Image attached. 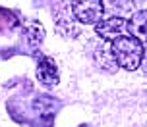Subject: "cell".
<instances>
[{
	"label": "cell",
	"instance_id": "obj_1",
	"mask_svg": "<svg viewBox=\"0 0 147 127\" xmlns=\"http://www.w3.org/2000/svg\"><path fill=\"white\" fill-rule=\"evenodd\" d=\"M110 45H112V52L116 56V62L120 67L134 71L143 64L145 46L140 39L132 37V35H124V37H118L116 41H112Z\"/></svg>",
	"mask_w": 147,
	"mask_h": 127
},
{
	"label": "cell",
	"instance_id": "obj_2",
	"mask_svg": "<svg viewBox=\"0 0 147 127\" xmlns=\"http://www.w3.org/2000/svg\"><path fill=\"white\" fill-rule=\"evenodd\" d=\"M70 6L74 17L83 25H97L105 15L103 0H72Z\"/></svg>",
	"mask_w": 147,
	"mask_h": 127
},
{
	"label": "cell",
	"instance_id": "obj_3",
	"mask_svg": "<svg viewBox=\"0 0 147 127\" xmlns=\"http://www.w3.org/2000/svg\"><path fill=\"white\" fill-rule=\"evenodd\" d=\"M95 33L103 39V41L112 43V41H116L118 37L130 35V33H128V19L122 17V15L103 17V19L95 25Z\"/></svg>",
	"mask_w": 147,
	"mask_h": 127
},
{
	"label": "cell",
	"instance_id": "obj_4",
	"mask_svg": "<svg viewBox=\"0 0 147 127\" xmlns=\"http://www.w3.org/2000/svg\"><path fill=\"white\" fill-rule=\"evenodd\" d=\"M54 23H56V31L64 37H78L81 31L78 27V19L74 17L72 6H68L64 2H60L54 6Z\"/></svg>",
	"mask_w": 147,
	"mask_h": 127
},
{
	"label": "cell",
	"instance_id": "obj_5",
	"mask_svg": "<svg viewBox=\"0 0 147 127\" xmlns=\"http://www.w3.org/2000/svg\"><path fill=\"white\" fill-rule=\"evenodd\" d=\"M93 60H95V64L101 67L103 71H107V73H116L118 69H120V66H118V62H116V56L112 52V45L107 43V41H103L101 45L95 46V50H93Z\"/></svg>",
	"mask_w": 147,
	"mask_h": 127
},
{
	"label": "cell",
	"instance_id": "obj_6",
	"mask_svg": "<svg viewBox=\"0 0 147 127\" xmlns=\"http://www.w3.org/2000/svg\"><path fill=\"white\" fill-rule=\"evenodd\" d=\"M37 79L45 87H56L58 85V81H60L58 66H56V62L52 58L43 56L39 60V64H37Z\"/></svg>",
	"mask_w": 147,
	"mask_h": 127
},
{
	"label": "cell",
	"instance_id": "obj_7",
	"mask_svg": "<svg viewBox=\"0 0 147 127\" xmlns=\"http://www.w3.org/2000/svg\"><path fill=\"white\" fill-rule=\"evenodd\" d=\"M22 33L23 41L31 50H37L41 43L45 41V27L39 19H23L22 21Z\"/></svg>",
	"mask_w": 147,
	"mask_h": 127
},
{
	"label": "cell",
	"instance_id": "obj_8",
	"mask_svg": "<svg viewBox=\"0 0 147 127\" xmlns=\"http://www.w3.org/2000/svg\"><path fill=\"white\" fill-rule=\"evenodd\" d=\"M128 33L132 37L147 43V10H140L128 19Z\"/></svg>",
	"mask_w": 147,
	"mask_h": 127
},
{
	"label": "cell",
	"instance_id": "obj_9",
	"mask_svg": "<svg viewBox=\"0 0 147 127\" xmlns=\"http://www.w3.org/2000/svg\"><path fill=\"white\" fill-rule=\"evenodd\" d=\"M22 19L18 17L16 12L6 10V8H0V35H8L20 27Z\"/></svg>",
	"mask_w": 147,
	"mask_h": 127
},
{
	"label": "cell",
	"instance_id": "obj_10",
	"mask_svg": "<svg viewBox=\"0 0 147 127\" xmlns=\"http://www.w3.org/2000/svg\"><path fill=\"white\" fill-rule=\"evenodd\" d=\"M103 4L105 8H110L112 12H116V15H120L132 12L136 6V0H103Z\"/></svg>",
	"mask_w": 147,
	"mask_h": 127
},
{
	"label": "cell",
	"instance_id": "obj_11",
	"mask_svg": "<svg viewBox=\"0 0 147 127\" xmlns=\"http://www.w3.org/2000/svg\"><path fill=\"white\" fill-rule=\"evenodd\" d=\"M143 60H145V64H147V48H145V58H143Z\"/></svg>",
	"mask_w": 147,
	"mask_h": 127
}]
</instances>
